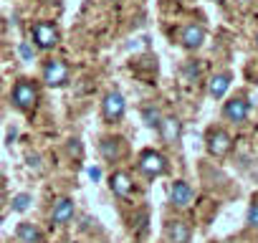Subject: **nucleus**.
<instances>
[{
    "label": "nucleus",
    "instance_id": "1a4fd4ad",
    "mask_svg": "<svg viewBox=\"0 0 258 243\" xmlns=\"http://www.w3.org/2000/svg\"><path fill=\"white\" fill-rule=\"evenodd\" d=\"M250 114V101L245 96H233L230 101H225L223 106V116L228 122H233V125H240V122H245Z\"/></svg>",
    "mask_w": 258,
    "mask_h": 243
},
{
    "label": "nucleus",
    "instance_id": "39448f33",
    "mask_svg": "<svg viewBox=\"0 0 258 243\" xmlns=\"http://www.w3.org/2000/svg\"><path fill=\"white\" fill-rule=\"evenodd\" d=\"M71 79V69L63 58H48L43 64V84L51 86V89H61L66 86Z\"/></svg>",
    "mask_w": 258,
    "mask_h": 243
},
{
    "label": "nucleus",
    "instance_id": "0eeeda50",
    "mask_svg": "<svg viewBox=\"0 0 258 243\" xmlns=\"http://www.w3.org/2000/svg\"><path fill=\"white\" fill-rule=\"evenodd\" d=\"M157 132H160V137H162V142L165 145H177L180 142V137H182V122H180V116H175V114H162V119H160V125H157Z\"/></svg>",
    "mask_w": 258,
    "mask_h": 243
},
{
    "label": "nucleus",
    "instance_id": "423d86ee",
    "mask_svg": "<svg viewBox=\"0 0 258 243\" xmlns=\"http://www.w3.org/2000/svg\"><path fill=\"white\" fill-rule=\"evenodd\" d=\"M205 150H208L213 157H225V155L233 150V140H230V135H228L225 130L213 127V130H208V135H205Z\"/></svg>",
    "mask_w": 258,
    "mask_h": 243
},
{
    "label": "nucleus",
    "instance_id": "f8f14e48",
    "mask_svg": "<svg viewBox=\"0 0 258 243\" xmlns=\"http://www.w3.org/2000/svg\"><path fill=\"white\" fill-rule=\"evenodd\" d=\"M74 215H76V203L69 195L66 198H58L53 203V208H51V223L53 225H66V223L74 220Z\"/></svg>",
    "mask_w": 258,
    "mask_h": 243
},
{
    "label": "nucleus",
    "instance_id": "5701e85b",
    "mask_svg": "<svg viewBox=\"0 0 258 243\" xmlns=\"http://www.w3.org/2000/svg\"><path fill=\"white\" fill-rule=\"evenodd\" d=\"M255 46H258V36H255Z\"/></svg>",
    "mask_w": 258,
    "mask_h": 243
},
{
    "label": "nucleus",
    "instance_id": "4be33fe9",
    "mask_svg": "<svg viewBox=\"0 0 258 243\" xmlns=\"http://www.w3.org/2000/svg\"><path fill=\"white\" fill-rule=\"evenodd\" d=\"M215 3H225V0H215Z\"/></svg>",
    "mask_w": 258,
    "mask_h": 243
},
{
    "label": "nucleus",
    "instance_id": "412c9836",
    "mask_svg": "<svg viewBox=\"0 0 258 243\" xmlns=\"http://www.w3.org/2000/svg\"><path fill=\"white\" fill-rule=\"evenodd\" d=\"M18 56H21V58H26V61H33L36 51H33V46H31V43H26V41H23V43L18 46Z\"/></svg>",
    "mask_w": 258,
    "mask_h": 243
},
{
    "label": "nucleus",
    "instance_id": "9b49d317",
    "mask_svg": "<svg viewBox=\"0 0 258 243\" xmlns=\"http://www.w3.org/2000/svg\"><path fill=\"white\" fill-rule=\"evenodd\" d=\"M109 190L116 195V198H129L135 193V180H132V175H129L126 170H114L111 175H109Z\"/></svg>",
    "mask_w": 258,
    "mask_h": 243
},
{
    "label": "nucleus",
    "instance_id": "6ab92c4d",
    "mask_svg": "<svg viewBox=\"0 0 258 243\" xmlns=\"http://www.w3.org/2000/svg\"><path fill=\"white\" fill-rule=\"evenodd\" d=\"M66 150H69V155H71L74 160H81V155H84V145H81L76 137L66 142Z\"/></svg>",
    "mask_w": 258,
    "mask_h": 243
},
{
    "label": "nucleus",
    "instance_id": "dca6fc26",
    "mask_svg": "<svg viewBox=\"0 0 258 243\" xmlns=\"http://www.w3.org/2000/svg\"><path fill=\"white\" fill-rule=\"evenodd\" d=\"M16 238H18L21 243H41V240H43V233H41V228H38L36 223H18Z\"/></svg>",
    "mask_w": 258,
    "mask_h": 243
},
{
    "label": "nucleus",
    "instance_id": "9d476101",
    "mask_svg": "<svg viewBox=\"0 0 258 243\" xmlns=\"http://www.w3.org/2000/svg\"><path fill=\"white\" fill-rule=\"evenodd\" d=\"M165 235H167V243H190L192 240V228L187 220L182 218H172L165 223Z\"/></svg>",
    "mask_w": 258,
    "mask_h": 243
},
{
    "label": "nucleus",
    "instance_id": "f257e3e1",
    "mask_svg": "<svg viewBox=\"0 0 258 243\" xmlns=\"http://www.w3.org/2000/svg\"><path fill=\"white\" fill-rule=\"evenodd\" d=\"M11 101L21 111H33L38 106V86L31 79H18L11 89Z\"/></svg>",
    "mask_w": 258,
    "mask_h": 243
},
{
    "label": "nucleus",
    "instance_id": "2eb2a0df",
    "mask_svg": "<svg viewBox=\"0 0 258 243\" xmlns=\"http://www.w3.org/2000/svg\"><path fill=\"white\" fill-rule=\"evenodd\" d=\"M230 81H233V76H230L228 71H220V74L210 76V81H208V94H210L213 99H223L225 91L230 89Z\"/></svg>",
    "mask_w": 258,
    "mask_h": 243
},
{
    "label": "nucleus",
    "instance_id": "aec40b11",
    "mask_svg": "<svg viewBox=\"0 0 258 243\" xmlns=\"http://www.w3.org/2000/svg\"><path fill=\"white\" fill-rule=\"evenodd\" d=\"M248 228H258V198H253L250 208H248V218H245Z\"/></svg>",
    "mask_w": 258,
    "mask_h": 243
},
{
    "label": "nucleus",
    "instance_id": "4468645a",
    "mask_svg": "<svg viewBox=\"0 0 258 243\" xmlns=\"http://www.w3.org/2000/svg\"><path fill=\"white\" fill-rule=\"evenodd\" d=\"M126 152V145L121 137H104L99 142V155L106 160V162H119L121 155Z\"/></svg>",
    "mask_w": 258,
    "mask_h": 243
},
{
    "label": "nucleus",
    "instance_id": "6e6552de",
    "mask_svg": "<svg viewBox=\"0 0 258 243\" xmlns=\"http://www.w3.org/2000/svg\"><path fill=\"white\" fill-rule=\"evenodd\" d=\"M192 198H195V190L187 180H175L172 188H170V203L175 210H185L192 205Z\"/></svg>",
    "mask_w": 258,
    "mask_h": 243
},
{
    "label": "nucleus",
    "instance_id": "20e7f679",
    "mask_svg": "<svg viewBox=\"0 0 258 243\" xmlns=\"http://www.w3.org/2000/svg\"><path fill=\"white\" fill-rule=\"evenodd\" d=\"M124 111H126V99H124V94L116 91V89L106 91L104 99H101V119L106 122V125H116V122L124 116Z\"/></svg>",
    "mask_w": 258,
    "mask_h": 243
},
{
    "label": "nucleus",
    "instance_id": "f3484780",
    "mask_svg": "<svg viewBox=\"0 0 258 243\" xmlns=\"http://www.w3.org/2000/svg\"><path fill=\"white\" fill-rule=\"evenodd\" d=\"M142 119H145V125H147V127L157 130L160 119H162V111H160L155 104H145V106H142Z\"/></svg>",
    "mask_w": 258,
    "mask_h": 243
},
{
    "label": "nucleus",
    "instance_id": "b1692460",
    "mask_svg": "<svg viewBox=\"0 0 258 243\" xmlns=\"http://www.w3.org/2000/svg\"><path fill=\"white\" fill-rule=\"evenodd\" d=\"M240 3H248V0H240Z\"/></svg>",
    "mask_w": 258,
    "mask_h": 243
},
{
    "label": "nucleus",
    "instance_id": "a211bd4d",
    "mask_svg": "<svg viewBox=\"0 0 258 243\" xmlns=\"http://www.w3.org/2000/svg\"><path fill=\"white\" fill-rule=\"evenodd\" d=\"M31 200H33V198H31L28 193H21V195H16V198H13V210H16V213H23V210H28V208H31Z\"/></svg>",
    "mask_w": 258,
    "mask_h": 243
},
{
    "label": "nucleus",
    "instance_id": "f03ea898",
    "mask_svg": "<svg viewBox=\"0 0 258 243\" xmlns=\"http://www.w3.org/2000/svg\"><path fill=\"white\" fill-rule=\"evenodd\" d=\"M137 170H140V175L145 180H155V177L167 172V160L157 150H142L137 155Z\"/></svg>",
    "mask_w": 258,
    "mask_h": 243
},
{
    "label": "nucleus",
    "instance_id": "7ed1b4c3",
    "mask_svg": "<svg viewBox=\"0 0 258 243\" xmlns=\"http://www.w3.org/2000/svg\"><path fill=\"white\" fill-rule=\"evenodd\" d=\"M31 41H33V46H36L38 51H53V48L58 46V41H61V31H58L56 23H51V21H41V23L33 26V31H31Z\"/></svg>",
    "mask_w": 258,
    "mask_h": 243
},
{
    "label": "nucleus",
    "instance_id": "ddd939ff",
    "mask_svg": "<svg viewBox=\"0 0 258 243\" xmlns=\"http://www.w3.org/2000/svg\"><path fill=\"white\" fill-rule=\"evenodd\" d=\"M180 43L182 48L187 51H198L203 43H205V28L200 23H187L182 31H180Z\"/></svg>",
    "mask_w": 258,
    "mask_h": 243
}]
</instances>
